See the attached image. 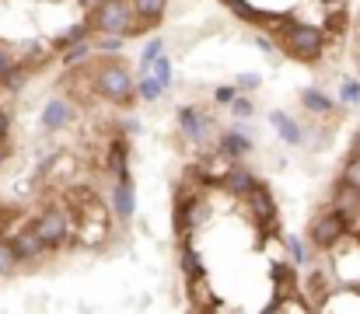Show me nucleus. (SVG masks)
Instances as JSON below:
<instances>
[{
	"mask_svg": "<svg viewBox=\"0 0 360 314\" xmlns=\"http://www.w3.org/2000/svg\"><path fill=\"white\" fill-rule=\"evenodd\" d=\"M340 95H343L347 105H357L360 102V84L357 81H343V91H340Z\"/></svg>",
	"mask_w": 360,
	"mask_h": 314,
	"instance_id": "nucleus-25",
	"label": "nucleus"
},
{
	"mask_svg": "<svg viewBox=\"0 0 360 314\" xmlns=\"http://www.w3.org/2000/svg\"><path fill=\"white\" fill-rule=\"evenodd\" d=\"M18 262H21V259L14 255V244H11V241H0V273H11Z\"/></svg>",
	"mask_w": 360,
	"mask_h": 314,
	"instance_id": "nucleus-23",
	"label": "nucleus"
},
{
	"mask_svg": "<svg viewBox=\"0 0 360 314\" xmlns=\"http://www.w3.org/2000/svg\"><path fill=\"white\" fill-rule=\"evenodd\" d=\"M35 230L46 237V244H49V248L63 244V237H67V230H70L67 213H63V209H46V213L35 220Z\"/></svg>",
	"mask_w": 360,
	"mask_h": 314,
	"instance_id": "nucleus-5",
	"label": "nucleus"
},
{
	"mask_svg": "<svg viewBox=\"0 0 360 314\" xmlns=\"http://www.w3.org/2000/svg\"><path fill=\"white\" fill-rule=\"evenodd\" d=\"M4 157H7V143L0 140V164H4Z\"/></svg>",
	"mask_w": 360,
	"mask_h": 314,
	"instance_id": "nucleus-35",
	"label": "nucleus"
},
{
	"mask_svg": "<svg viewBox=\"0 0 360 314\" xmlns=\"http://www.w3.org/2000/svg\"><path fill=\"white\" fill-rule=\"evenodd\" d=\"M283 244L290 248V255H294L297 262H304V248H301V241H297V237H283Z\"/></svg>",
	"mask_w": 360,
	"mask_h": 314,
	"instance_id": "nucleus-32",
	"label": "nucleus"
},
{
	"mask_svg": "<svg viewBox=\"0 0 360 314\" xmlns=\"http://www.w3.org/2000/svg\"><path fill=\"white\" fill-rule=\"evenodd\" d=\"M70 119H74V105L67 102V98H53V102L46 105V112H42V126L46 129H60Z\"/></svg>",
	"mask_w": 360,
	"mask_h": 314,
	"instance_id": "nucleus-10",
	"label": "nucleus"
},
{
	"mask_svg": "<svg viewBox=\"0 0 360 314\" xmlns=\"http://www.w3.org/2000/svg\"><path fill=\"white\" fill-rule=\"evenodd\" d=\"M161 49H165V42H161V39H150V42H147V49L140 53V63H143V74H150L147 67H150V63H154V60L161 56Z\"/></svg>",
	"mask_w": 360,
	"mask_h": 314,
	"instance_id": "nucleus-22",
	"label": "nucleus"
},
{
	"mask_svg": "<svg viewBox=\"0 0 360 314\" xmlns=\"http://www.w3.org/2000/svg\"><path fill=\"white\" fill-rule=\"evenodd\" d=\"M133 7H136V32H147L161 21L168 0H133Z\"/></svg>",
	"mask_w": 360,
	"mask_h": 314,
	"instance_id": "nucleus-9",
	"label": "nucleus"
},
{
	"mask_svg": "<svg viewBox=\"0 0 360 314\" xmlns=\"http://www.w3.org/2000/svg\"><path fill=\"white\" fill-rule=\"evenodd\" d=\"M95 91H98L102 98H109V102L126 105L133 98L136 84H133V77H129V70H126L122 63H105V67H98V74H95Z\"/></svg>",
	"mask_w": 360,
	"mask_h": 314,
	"instance_id": "nucleus-3",
	"label": "nucleus"
},
{
	"mask_svg": "<svg viewBox=\"0 0 360 314\" xmlns=\"http://www.w3.org/2000/svg\"><path fill=\"white\" fill-rule=\"evenodd\" d=\"M269 122L276 126V133H280L287 143H301V129H297V122H294L290 115H283V112H269Z\"/></svg>",
	"mask_w": 360,
	"mask_h": 314,
	"instance_id": "nucleus-17",
	"label": "nucleus"
},
{
	"mask_svg": "<svg viewBox=\"0 0 360 314\" xmlns=\"http://www.w3.org/2000/svg\"><path fill=\"white\" fill-rule=\"evenodd\" d=\"M21 84H25V70L21 67H11L4 74V88H21Z\"/></svg>",
	"mask_w": 360,
	"mask_h": 314,
	"instance_id": "nucleus-27",
	"label": "nucleus"
},
{
	"mask_svg": "<svg viewBox=\"0 0 360 314\" xmlns=\"http://www.w3.org/2000/svg\"><path fill=\"white\" fill-rule=\"evenodd\" d=\"M259 84H262V77H259V74H241L238 77V91H255Z\"/></svg>",
	"mask_w": 360,
	"mask_h": 314,
	"instance_id": "nucleus-30",
	"label": "nucleus"
},
{
	"mask_svg": "<svg viewBox=\"0 0 360 314\" xmlns=\"http://www.w3.org/2000/svg\"><path fill=\"white\" fill-rule=\"evenodd\" d=\"M126 161H129V147H126V140H116V143L109 147V168H112L116 182H129V168H126Z\"/></svg>",
	"mask_w": 360,
	"mask_h": 314,
	"instance_id": "nucleus-15",
	"label": "nucleus"
},
{
	"mask_svg": "<svg viewBox=\"0 0 360 314\" xmlns=\"http://www.w3.org/2000/svg\"><path fill=\"white\" fill-rule=\"evenodd\" d=\"M7 133H11V115L0 108V140H7Z\"/></svg>",
	"mask_w": 360,
	"mask_h": 314,
	"instance_id": "nucleus-33",
	"label": "nucleus"
},
{
	"mask_svg": "<svg viewBox=\"0 0 360 314\" xmlns=\"http://www.w3.org/2000/svg\"><path fill=\"white\" fill-rule=\"evenodd\" d=\"M179 122H182V133H186L189 140H203V136H207V115H203V112H196V108H182Z\"/></svg>",
	"mask_w": 360,
	"mask_h": 314,
	"instance_id": "nucleus-14",
	"label": "nucleus"
},
{
	"mask_svg": "<svg viewBox=\"0 0 360 314\" xmlns=\"http://www.w3.org/2000/svg\"><path fill=\"white\" fill-rule=\"evenodd\" d=\"M333 209H340L347 220L357 216L360 213V189L347 185V182H340V185H336V196H333Z\"/></svg>",
	"mask_w": 360,
	"mask_h": 314,
	"instance_id": "nucleus-11",
	"label": "nucleus"
},
{
	"mask_svg": "<svg viewBox=\"0 0 360 314\" xmlns=\"http://www.w3.org/2000/svg\"><path fill=\"white\" fill-rule=\"evenodd\" d=\"M122 42H126V35H105V39L98 42V49H102V53H120Z\"/></svg>",
	"mask_w": 360,
	"mask_h": 314,
	"instance_id": "nucleus-26",
	"label": "nucleus"
},
{
	"mask_svg": "<svg viewBox=\"0 0 360 314\" xmlns=\"http://www.w3.org/2000/svg\"><path fill=\"white\" fill-rule=\"evenodd\" d=\"M136 91H140V98H143V102H158V95L165 91V84H161L154 74H143V81H140V88H136Z\"/></svg>",
	"mask_w": 360,
	"mask_h": 314,
	"instance_id": "nucleus-20",
	"label": "nucleus"
},
{
	"mask_svg": "<svg viewBox=\"0 0 360 314\" xmlns=\"http://www.w3.org/2000/svg\"><path fill=\"white\" fill-rule=\"evenodd\" d=\"M343 182L360 189V150H354V154L347 157V164H343Z\"/></svg>",
	"mask_w": 360,
	"mask_h": 314,
	"instance_id": "nucleus-21",
	"label": "nucleus"
},
{
	"mask_svg": "<svg viewBox=\"0 0 360 314\" xmlns=\"http://www.w3.org/2000/svg\"><path fill=\"white\" fill-rule=\"evenodd\" d=\"M81 4H84V7H98L102 0H81Z\"/></svg>",
	"mask_w": 360,
	"mask_h": 314,
	"instance_id": "nucleus-36",
	"label": "nucleus"
},
{
	"mask_svg": "<svg viewBox=\"0 0 360 314\" xmlns=\"http://www.w3.org/2000/svg\"><path fill=\"white\" fill-rule=\"evenodd\" d=\"M301 105H304L308 112H319V115H329V112L336 108V102H333L326 91H319V88H304V91H301Z\"/></svg>",
	"mask_w": 360,
	"mask_h": 314,
	"instance_id": "nucleus-16",
	"label": "nucleus"
},
{
	"mask_svg": "<svg viewBox=\"0 0 360 314\" xmlns=\"http://www.w3.org/2000/svg\"><path fill=\"white\" fill-rule=\"evenodd\" d=\"M221 105H231L238 98V84H228V88H217V95H214Z\"/></svg>",
	"mask_w": 360,
	"mask_h": 314,
	"instance_id": "nucleus-29",
	"label": "nucleus"
},
{
	"mask_svg": "<svg viewBox=\"0 0 360 314\" xmlns=\"http://www.w3.org/2000/svg\"><path fill=\"white\" fill-rule=\"evenodd\" d=\"M189 294H193V308H200V311L214 308V304H210V287H207L203 276H193V280H189Z\"/></svg>",
	"mask_w": 360,
	"mask_h": 314,
	"instance_id": "nucleus-18",
	"label": "nucleus"
},
{
	"mask_svg": "<svg viewBox=\"0 0 360 314\" xmlns=\"http://www.w3.org/2000/svg\"><path fill=\"white\" fill-rule=\"evenodd\" d=\"M182 273H186V280H193V276H203V255L196 251V248H182Z\"/></svg>",
	"mask_w": 360,
	"mask_h": 314,
	"instance_id": "nucleus-19",
	"label": "nucleus"
},
{
	"mask_svg": "<svg viewBox=\"0 0 360 314\" xmlns=\"http://www.w3.org/2000/svg\"><path fill=\"white\" fill-rule=\"evenodd\" d=\"M84 56H91V46H88V39H84L81 46L67 49V63H77V60H84Z\"/></svg>",
	"mask_w": 360,
	"mask_h": 314,
	"instance_id": "nucleus-28",
	"label": "nucleus"
},
{
	"mask_svg": "<svg viewBox=\"0 0 360 314\" xmlns=\"http://www.w3.org/2000/svg\"><path fill=\"white\" fill-rule=\"evenodd\" d=\"M231 112L245 119V115H252V112H255V105L248 102V98H235V102H231Z\"/></svg>",
	"mask_w": 360,
	"mask_h": 314,
	"instance_id": "nucleus-31",
	"label": "nucleus"
},
{
	"mask_svg": "<svg viewBox=\"0 0 360 314\" xmlns=\"http://www.w3.org/2000/svg\"><path fill=\"white\" fill-rule=\"evenodd\" d=\"M133 209H136V196H133V182H116V189H112V216L126 223L129 216H133Z\"/></svg>",
	"mask_w": 360,
	"mask_h": 314,
	"instance_id": "nucleus-8",
	"label": "nucleus"
},
{
	"mask_svg": "<svg viewBox=\"0 0 360 314\" xmlns=\"http://www.w3.org/2000/svg\"><path fill=\"white\" fill-rule=\"evenodd\" d=\"M91 28L102 35H133L136 7L129 0H102L98 7H91Z\"/></svg>",
	"mask_w": 360,
	"mask_h": 314,
	"instance_id": "nucleus-1",
	"label": "nucleus"
},
{
	"mask_svg": "<svg viewBox=\"0 0 360 314\" xmlns=\"http://www.w3.org/2000/svg\"><path fill=\"white\" fill-rule=\"evenodd\" d=\"M255 185L259 182H255V175L248 168H228V175H224V189L235 192V196H248Z\"/></svg>",
	"mask_w": 360,
	"mask_h": 314,
	"instance_id": "nucleus-12",
	"label": "nucleus"
},
{
	"mask_svg": "<svg viewBox=\"0 0 360 314\" xmlns=\"http://www.w3.org/2000/svg\"><path fill=\"white\" fill-rule=\"evenodd\" d=\"M11 244H14V255H18L21 262H32V259H39V255H46V251H49V244H46V237L35 230V223H32V227H25L21 234H14V237H11Z\"/></svg>",
	"mask_w": 360,
	"mask_h": 314,
	"instance_id": "nucleus-6",
	"label": "nucleus"
},
{
	"mask_svg": "<svg viewBox=\"0 0 360 314\" xmlns=\"http://www.w3.org/2000/svg\"><path fill=\"white\" fill-rule=\"evenodd\" d=\"M154 77H158L165 88H172V60L158 56V60H154Z\"/></svg>",
	"mask_w": 360,
	"mask_h": 314,
	"instance_id": "nucleus-24",
	"label": "nucleus"
},
{
	"mask_svg": "<svg viewBox=\"0 0 360 314\" xmlns=\"http://www.w3.org/2000/svg\"><path fill=\"white\" fill-rule=\"evenodd\" d=\"M280 49H283L287 56L301 60V63H311V60L322 56L326 35H322L319 28H311V25H294V21H290V25L280 32Z\"/></svg>",
	"mask_w": 360,
	"mask_h": 314,
	"instance_id": "nucleus-2",
	"label": "nucleus"
},
{
	"mask_svg": "<svg viewBox=\"0 0 360 314\" xmlns=\"http://www.w3.org/2000/svg\"><path fill=\"white\" fill-rule=\"evenodd\" d=\"M245 199H248V207H252L255 220H259L262 227H273V223H276V203H273V196L266 192V185H255Z\"/></svg>",
	"mask_w": 360,
	"mask_h": 314,
	"instance_id": "nucleus-7",
	"label": "nucleus"
},
{
	"mask_svg": "<svg viewBox=\"0 0 360 314\" xmlns=\"http://www.w3.org/2000/svg\"><path fill=\"white\" fill-rule=\"evenodd\" d=\"M252 150V140L241 133V129H228L224 136H221V154L224 157H245Z\"/></svg>",
	"mask_w": 360,
	"mask_h": 314,
	"instance_id": "nucleus-13",
	"label": "nucleus"
},
{
	"mask_svg": "<svg viewBox=\"0 0 360 314\" xmlns=\"http://www.w3.org/2000/svg\"><path fill=\"white\" fill-rule=\"evenodd\" d=\"M308 237L315 248H336L343 237H347V216L340 209H329V213H319L308 227Z\"/></svg>",
	"mask_w": 360,
	"mask_h": 314,
	"instance_id": "nucleus-4",
	"label": "nucleus"
},
{
	"mask_svg": "<svg viewBox=\"0 0 360 314\" xmlns=\"http://www.w3.org/2000/svg\"><path fill=\"white\" fill-rule=\"evenodd\" d=\"M7 70H11V60H7V53L0 49V81H4V74H7Z\"/></svg>",
	"mask_w": 360,
	"mask_h": 314,
	"instance_id": "nucleus-34",
	"label": "nucleus"
}]
</instances>
